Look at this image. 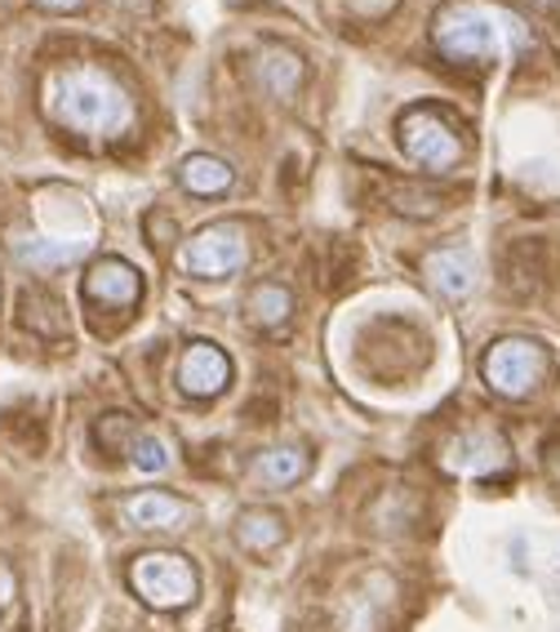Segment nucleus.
I'll return each instance as SVG.
<instances>
[{"mask_svg": "<svg viewBox=\"0 0 560 632\" xmlns=\"http://www.w3.org/2000/svg\"><path fill=\"white\" fill-rule=\"evenodd\" d=\"M183 183L196 196H218L232 187V165H222L218 156H187L183 165Z\"/></svg>", "mask_w": 560, "mask_h": 632, "instance_id": "15", "label": "nucleus"}, {"mask_svg": "<svg viewBox=\"0 0 560 632\" xmlns=\"http://www.w3.org/2000/svg\"><path fill=\"white\" fill-rule=\"evenodd\" d=\"M529 45L525 23L490 0H459L436 19V50L454 63H476V58H507Z\"/></svg>", "mask_w": 560, "mask_h": 632, "instance_id": "2", "label": "nucleus"}, {"mask_svg": "<svg viewBox=\"0 0 560 632\" xmlns=\"http://www.w3.org/2000/svg\"><path fill=\"white\" fill-rule=\"evenodd\" d=\"M130 464H134L139 472H165V468H169V450H165L161 437L139 433V437L130 442Z\"/></svg>", "mask_w": 560, "mask_h": 632, "instance_id": "19", "label": "nucleus"}, {"mask_svg": "<svg viewBox=\"0 0 560 632\" xmlns=\"http://www.w3.org/2000/svg\"><path fill=\"white\" fill-rule=\"evenodd\" d=\"M41 6H50V10H76L80 0H41Z\"/></svg>", "mask_w": 560, "mask_h": 632, "instance_id": "20", "label": "nucleus"}, {"mask_svg": "<svg viewBox=\"0 0 560 632\" xmlns=\"http://www.w3.org/2000/svg\"><path fill=\"white\" fill-rule=\"evenodd\" d=\"M259 72H263V80H267V89H272V94H294V89H298V80H303V63H298L294 54H285V50H281V54L272 50V54L263 58V67H259Z\"/></svg>", "mask_w": 560, "mask_h": 632, "instance_id": "17", "label": "nucleus"}, {"mask_svg": "<svg viewBox=\"0 0 560 632\" xmlns=\"http://www.w3.org/2000/svg\"><path fill=\"white\" fill-rule=\"evenodd\" d=\"M228 379H232V361L213 344H191L178 361V388L191 396H213L228 388Z\"/></svg>", "mask_w": 560, "mask_h": 632, "instance_id": "9", "label": "nucleus"}, {"mask_svg": "<svg viewBox=\"0 0 560 632\" xmlns=\"http://www.w3.org/2000/svg\"><path fill=\"white\" fill-rule=\"evenodd\" d=\"M427 276L444 298H463L476 285V263L468 250H436L427 254Z\"/></svg>", "mask_w": 560, "mask_h": 632, "instance_id": "12", "label": "nucleus"}, {"mask_svg": "<svg viewBox=\"0 0 560 632\" xmlns=\"http://www.w3.org/2000/svg\"><path fill=\"white\" fill-rule=\"evenodd\" d=\"M245 259H250V241H245L241 224H209L183 246V268L191 276H209V281L241 272Z\"/></svg>", "mask_w": 560, "mask_h": 632, "instance_id": "4", "label": "nucleus"}, {"mask_svg": "<svg viewBox=\"0 0 560 632\" xmlns=\"http://www.w3.org/2000/svg\"><path fill=\"white\" fill-rule=\"evenodd\" d=\"M130 584L152 610H183L200 592L196 566L187 557H178V553H143L130 566Z\"/></svg>", "mask_w": 560, "mask_h": 632, "instance_id": "3", "label": "nucleus"}, {"mask_svg": "<svg viewBox=\"0 0 560 632\" xmlns=\"http://www.w3.org/2000/svg\"><path fill=\"white\" fill-rule=\"evenodd\" d=\"M85 294L98 298V303H107V307H130V303H139L143 281H139V272L125 259H102V263L89 268Z\"/></svg>", "mask_w": 560, "mask_h": 632, "instance_id": "11", "label": "nucleus"}, {"mask_svg": "<svg viewBox=\"0 0 560 632\" xmlns=\"http://www.w3.org/2000/svg\"><path fill=\"white\" fill-rule=\"evenodd\" d=\"M400 148H405L409 161H418L422 170H436V174L454 170V165L463 161L459 134L444 126V121H436L431 112H409V117L400 121Z\"/></svg>", "mask_w": 560, "mask_h": 632, "instance_id": "6", "label": "nucleus"}, {"mask_svg": "<svg viewBox=\"0 0 560 632\" xmlns=\"http://www.w3.org/2000/svg\"><path fill=\"white\" fill-rule=\"evenodd\" d=\"M392 579L387 575H370L365 584H356L339 610V632H383V606L392 601Z\"/></svg>", "mask_w": 560, "mask_h": 632, "instance_id": "10", "label": "nucleus"}, {"mask_svg": "<svg viewBox=\"0 0 560 632\" xmlns=\"http://www.w3.org/2000/svg\"><path fill=\"white\" fill-rule=\"evenodd\" d=\"M303 472H307V455L303 450H294V446H276V450H263L259 459H254V468H250V477H254V486L259 490H285V486H298L303 481Z\"/></svg>", "mask_w": 560, "mask_h": 632, "instance_id": "13", "label": "nucleus"}, {"mask_svg": "<svg viewBox=\"0 0 560 632\" xmlns=\"http://www.w3.org/2000/svg\"><path fill=\"white\" fill-rule=\"evenodd\" d=\"M76 254H85V241H76V246H50V241H19V259H28L32 268H54V263H67V259H76Z\"/></svg>", "mask_w": 560, "mask_h": 632, "instance_id": "18", "label": "nucleus"}, {"mask_svg": "<svg viewBox=\"0 0 560 632\" xmlns=\"http://www.w3.org/2000/svg\"><path fill=\"white\" fill-rule=\"evenodd\" d=\"M289 307H294V298H289V290H281V285H259V290L250 294V312H254L259 326H281L285 316H289Z\"/></svg>", "mask_w": 560, "mask_h": 632, "instance_id": "16", "label": "nucleus"}, {"mask_svg": "<svg viewBox=\"0 0 560 632\" xmlns=\"http://www.w3.org/2000/svg\"><path fill=\"white\" fill-rule=\"evenodd\" d=\"M50 112L76 134L111 139V134L130 130L134 102L107 72H98V67H67L50 85Z\"/></svg>", "mask_w": 560, "mask_h": 632, "instance_id": "1", "label": "nucleus"}, {"mask_svg": "<svg viewBox=\"0 0 560 632\" xmlns=\"http://www.w3.org/2000/svg\"><path fill=\"white\" fill-rule=\"evenodd\" d=\"M547 370V357L529 339H503L485 352V383L498 396H529Z\"/></svg>", "mask_w": 560, "mask_h": 632, "instance_id": "5", "label": "nucleus"}, {"mask_svg": "<svg viewBox=\"0 0 560 632\" xmlns=\"http://www.w3.org/2000/svg\"><path fill=\"white\" fill-rule=\"evenodd\" d=\"M444 472H459V477H494L512 464V450L498 433L490 428H472V433H459L440 455Z\"/></svg>", "mask_w": 560, "mask_h": 632, "instance_id": "7", "label": "nucleus"}, {"mask_svg": "<svg viewBox=\"0 0 560 632\" xmlns=\"http://www.w3.org/2000/svg\"><path fill=\"white\" fill-rule=\"evenodd\" d=\"M281 540H285V516H281V512H267V508L241 512V521H237V544H241V548H250V553H272Z\"/></svg>", "mask_w": 560, "mask_h": 632, "instance_id": "14", "label": "nucleus"}, {"mask_svg": "<svg viewBox=\"0 0 560 632\" xmlns=\"http://www.w3.org/2000/svg\"><path fill=\"white\" fill-rule=\"evenodd\" d=\"M125 521L139 525V531H187L196 521V508L178 494H165V490H143V494H130L121 503Z\"/></svg>", "mask_w": 560, "mask_h": 632, "instance_id": "8", "label": "nucleus"}]
</instances>
